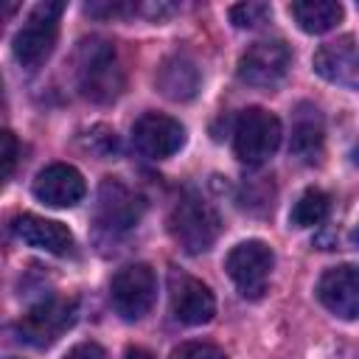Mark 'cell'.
<instances>
[{"instance_id": "obj_9", "label": "cell", "mask_w": 359, "mask_h": 359, "mask_svg": "<svg viewBox=\"0 0 359 359\" xmlns=\"http://www.w3.org/2000/svg\"><path fill=\"white\" fill-rule=\"evenodd\" d=\"M146 210V202L140 194H135L129 185H123L115 177H107L98 188L95 202V224L107 233H126L132 230Z\"/></svg>"}, {"instance_id": "obj_1", "label": "cell", "mask_w": 359, "mask_h": 359, "mask_svg": "<svg viewBox=\"0 0 359 359\" xmlns=\"http://www.w3.org/2000/svg\"><path fill=\"white\" fill-rule=\"evenodd\" d=\"M76 81L87 101L93 104H112L123 87L126 76L118 59V50L109 39L90 36L76 50Z\"/></svg>"}, {"instance_id": "obj_2", "label": "cell", "mask_w": 359, "mask_h": 359, "mask_svg": "<svg viewBox=\"0 0 359 359\" xmlns=\"http://www.w3.org/2000/svg\"><path fill=\"white\" fill-rule=\"evenodd\" d=\"M168 233L188 255H202L222 233L219 210L199 194H185L168 216Z\"/></svg>"}, {"instance_id": "obj_16", "label": "cell", "mask_w": 359, "mask_h": 359, "mask_svg": "<svg viewBox=\"0 0 359 359\" xmlns=\"http://www.w3.org/2000/svg\"><path fill=\"white\" fill-rule=\"evenodd\" d=\"M323 149H325V126H323L320 112L314 107H300V112L294 118V126H292L289 151L300 163L314 165V163H320Z\"/></svg>"}, {"instance_id": "obj_26", "label": "cell", "mask_w": 359, "mask_h": 359, "mask_svg": "<svg viewBox=\"0 0 359 359\" xmlns=\"http://www.w3.org/2000/svg\"><path fill=\"white\" fill-rule=\"evenodd\" d=\"M351 244L359 250V222H356V227H353V233H351Z\"/></svg>"}, {"instance_id": "obj_8", "label": "cell", "mask_w": 359, "mask_h": 359, "mask_svg": "<svg viewBox=\"0 0 359 359\" xmlns=\"http://www.w3.org/2000/svg\"><path fill=\"white\" fill-rule=\"evenodd\" d=\"M292 67V50L283 39H258L238 59V79L258 90L278 87Z\"/></svg>"}, {"instance_id": "obj_20", "label": "cell", "mask_w": 359, "mask_h": 359, "mask_svg": "<svg viewBox=\"0 0 359 359\" xmlns=\"http://www.w3.org/2000/svg\"><path fill=\"white\" fill-rule=\"evenodd\" d=\"M272 17V8L269 3H255V0H247V3H236L230 8V20L236 28H258L264 22H269Z\"/></svg>"}, {"instance_id": "obj_24", "label": "cell", "mask_w": 359, "mask_h": 359, "mask_svg": "<svg viewBox=\"0 0 359 359\" xmlns=\"http://www.w3.org/2000/svg\"><path fill=\"white\" fill-rule=\"evenodd\" d=\"M62 359H107V353H104V348L95 345V342H79V345H73Z\"/></svg>"}, {"instance_id": "obj_10", "label": "cell", "mask_w": 359, "mask_h": 359, "mask_svg": "<svg viewBox=\"0 0 359 359\" xmlns=\"http://www.w3.org/2000/svg\"><path fill=\"white\" fill-rule=\"evenodd\" d=\"M132 146L149 160H165L185 146V126L163 112H143L132 126Z\"/></svg>"}, {"instance_id": "obj_13", "label": "cell", "mask_w": 359, "mask_h": 359, "mask_svg": "<svg viewBox=\"0 0 359 359\" xmlns=\"http://www.w3.org/2000/svg\"><path fill=\"white\" fill-rule=\"evenodd\" d=\"M317 76L331 84L359 90V45L353 36H337L314 50L311 59Z\"/></svg>"}, {"instance_id": "obj_6", "label": "cell", "mask_w": 359, "mask_h": 359, "mask_svg": "<svg viewBox=\"0 0 359 359\" xmlns=\"http://www.w3.org/2000/svg\"><path fill=\"white\" fill-rule=\"evenodd\" d=\"M157 300V278L149 264H129L118 269L109 280V303L115 314L126 323H135L151 311Z\"/></svg>"}, {"instance_id": "obj_15", "label": "cell", "mask_w": 359, "mask_h": 359, "mask_svg": "<svg viewBox=\"0 0 359 359\" xmlns=\"http://www.w3.org/2000/svg\"><path fill=\"white\" fill-rule=\"evenodd\" d=\"M11 233L22 244L36 247V250H45L50 255H67L73 250V233L62 222L45 219V216H36V213H20V216H14Z\"/></svg>"}, {"instance_id": "obj_14", "label": "cell", "mask_w": 359, "mask_h": 359, "mask_svg": "<svg viewBox=\"0 0 359 359\" xmlns=\"http://www.w3.org/2000/svg\"><path fill=\"white\" fill-rule=\"evenodd\" d=\"M34 196L50 208H73L84 199L87 185L79 168L67 165V163H50L45 165L31 185Z\"/></svg>"}, {"instance_id": "obj_21", "label": "cell", "mask_w": 359, "mask_h": 359, "mask_svg": "<svg viewBox=\"0 0 359 359\" xmlns=\"http://www.w3.org/2000/svg\"><path fill=\"white\" fill-rule=\"evenodd\" d=\"M81 146L95 157H112L118 151V135H115V129L98 123L81 135Z\"/></svg>"}, {"instance_id": "obj_11", "label": "cell", "mask_w": 359, "mask_h": 359, "mask_svg": "<svg viewBox=\"0 0 359 359\" xmlns=\"http://www.w3.org/2000/svg\"><path fill=\"white\" fill-rule=\"evenodd\" d=\"M168 303H171V314L182 325H202V323H210L216 314L213 292L199 278L182 269L168 272Z\"/></svg>"}, {"instance_id": "obj_18", "label": "cell", "mask_w": 359, "mask_h": 359, "mask_svg": "<svg viewBox=\"0 0 359 359\" xmlns=\"http://www.w3.org/2000/svg\"><path fill=\"white\" fill-rule=\"evenodd\" d=\"M289 14L306 34H325L342 22V6L334 0H297L289 6Z\"/></svg>"}, {"instance_id": "obj_4", "label": "cell", "mask_w": 359, "mask_h": 359, "mask_svg": "<svg viewBox=\"0 0 359 359\" xmlns=\"http://www.w3.org/2000/svg\"><path fill=\"white\" fill-rule=\"evenodd\" d=\"M280 121L261 109V107H250L236 118L233 126V151L241 163L247 165H261L266 163L275 149L280 146Z\"/></svg>"}, {"instance_id": "obj_17", "label": "cell", "mask_w": 359, "mask_h": 359, "mask_svg": "<svg viewBox=\"0 0 359 359\" xmlns=\"http://www.w3.org/2000/svg\"><path fill=\"white\" fill-rule=\"evenodd\" d=\"M157 90L171 101H191L199 90V70L185 56H168L154 76Z\"/></svg>"}, {"instance_id": "obj_23", "label": "cell", "mask_w": 359, "mask_h": 359, "mask_svg": "<svg viewBox=\"0 0 359 359\" xmlns=\"http://www.w3.org/2000/svg\"><path fill=\"white\" fill-rule=\"evenodd\" d=\"M0 143H3V180H11L14 174V165H17V154H20V146H17V137L6 129L0 135Z\"/></svg>"}, {"instance_id": "obj_5", "label": "cell", "mask_w": 359, "mask_h": 359, "mask_svg": "<svg viewBox=\"0 0 359 359\" xmlns=\"http://www.w3.org/2000/svg\"><path fill=\"white\" fill-rule=\"evenodd\" d=\"M76 323V300L73 297H59L48 294L39 303H34L14 325L17 337L34 348H48L53 345L70 325Z\"/></svg>"}, {"instance_id": "obj_19", "label": "cell", "mask_w": 359, "mask_h": 359, "mask_svg": "<svg viewBox=\"0 0 359 359\" xmlns=\"http://www.w3.org/2000/svg\"><path fill=\"white\" fill-rule=\"evenodd\" d=\"M328 208H331V199L325 191L320 188H306L297 202L292 205V213H289V222L294 227H314L320 224L325 216H328Z\"/></svg>"}, {"instance_id": "obj_12", "label": "cell", "mask_w": 359, "mask_h": 359, "mask_svg": "<svg viewBox=\"0 0 359 359\" xmlns=\"http://www.w3.org/2000/svg\"><path fill=\"white\" fill-rule=\"evenodd\" d=\"M317 300L339 320H359V266L339 264L320 275Z\"/></svg>"}, {"instance_id": "obj_25", "label": "cell", "mask_w": 359, "mask_h": 359, "mask_svg": "<svg viewBox=\"0 0 359 359\" xmlns=\"http://www.w3.org/2000/svg\"><path fill=\"white\" fill-rule=\"evenodd\" d=\"M123 359H154V356H151L146 348H137V345H132V348H126Z\"/></svg>"}, {"instance_id": "obj_7", "label": "cell", "mask_w": 359, "mask_h": 359, "mask_svg": "<svg viewBox=\"0 0 359 359\" xmlns=\"http://www.w3.org/2000/svg\"><path fill=\"white\" fill-rule=\"evenodd\" d=\"M272 266H275V252L266 241H258V238L236 244L224 258V269L230 280L250 300H258L266 292Z\"/></svg>"}, {"instance_id": "obj_27", "label": "cell", "mask_w": 359, "mask_h": 359, "mask_svg": "<svg viewBox=\"0 0 359 359\" xmlns=\"http://www.w3.org/2000/svg\"><path fill=\"white\" fill-rule=\"evenodd\" d=\"M351 160H353V163H356V165H359V143H356V146H353V151H351Z\"/></svg>"}, {"instance_id": "obj_3", "label": "cell", "mask_w": 359, "mask_h": 359, "mask_svg": "<svg viewBox=\"0 0 359 359\" xmlns=\"http://www.w3.org/2000/svg\"><path fill=\"white\" fill-rule=\"evenodd\" d=\"M62 11H65V3H39L28 14V20L22 22V28L14 34V42H11V53L20 67L36 70L53 53Z\"/></svg>"}, {"instance_id": "obj_22", "label": "cell", "mask_w": 359, "mask_h": 359, "mask_svg": "<svg viewBox=\"0 0 359 359\" xmlns=\"http://www.w3.org/2000/svg\"><path fill=\"white\" fill-rule=\"evenodd\" d=\"M171 359H227L222 348L210 342H182L171 351Z\"/></svg>"}]
</instances>
